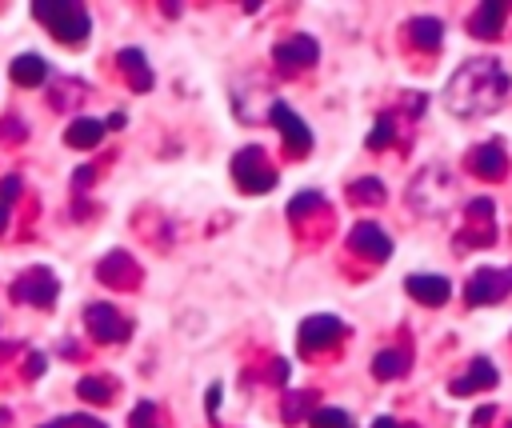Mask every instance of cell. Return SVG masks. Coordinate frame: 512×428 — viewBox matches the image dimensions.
<instances>
[{"label": "cell", "instance_id": "1", "mask_svg": "<svg viewBox=\"0 0 512 428\" xmlns=\"http://www.w3.org/2000/svg\"><path fill=\"white\" fill-rule=\"evenodd\" d=\"M508 92H512V76L504 72V64L496 56H472L448 76L444 108L460 120H476V116L496 112Z\"/></svg>", "mask_w": 512, "mask_h": 428}, {"label": "cell", "instance_id": "2", "mask_svg": "<svg viewBox=\"0 0 512 428\" xmlns=\"http://www.w3.org/2000/svg\"><path fill=\"white\" fill-rule=\"evenodd\" d=\"M28 12L64 44H84L92 36V16L80 0H32Z\"/></svg>", "mask_w": 512, "mask_h": 428}, {"label": "cell", "instance_id": "3", "mask_svg": "<svg viewBox=\"0 0 512 428\" xmlns=\"http://www.w3.org/2000/svg\"><path fill=\"white\" fill-rule=\"evenodd\" d=\"M456 200V176L444 164H428L424 172H416V180L408 184V204L420 216H444Z\"/></svg>", "mask_w": 512, "mask_h": 428}, {"label": "cell", "instance_id": "4", "mask_svg": "<svg viewBox=\"0 0 512 428\" xmlns=\"http://www.w3.org/2000/svg\"><path fill=\"white\" fill-rule=\"evenodd\" d=\"M232 180H236V188L248 192V196L272 192V188H276V168L268 164V156H264L260 144H248V148H240V152L232 156Z\"/></svg>", "mask_w": 512, "mask_h": 428}, {"label": "cell", "instance_id": "5", "mask_svg": "<svg viewBox=\"0 0 512 428\" xmlns=\"http://www.w3.org/2000/svg\"><path fill=\"white\" fill-rule=\"evenodd\" d=\"M56 296H60V280L48 264H32L12 280V300H20V304H32V308L48 312L56 304Z\"/></svg>", "mask_w": 512, "mask_h": 428}, {"label": "cell", "instance_id": "6", "mask_svg": "<svg viewBox=\"0 0 512 428\" xmlns=\"http://www.w3.org/2000/svg\"><path fill=\"white\" fill-rule=\"evenodd\" d=\"M84 328L96 344H124L132 336V320H124L108 300L84 304Z\"/></svg>", "mask_w": 512, "mask_h": 428}, {"label": "cell", "instance_id": "7", "mask_svg": "<svg viewBox=\"0 0 512 428\" xmlns=\"http://www.w3.org/2000/svg\"><path fill=\"white\" fill-rule=\"evenodd\" d=\"M272 92H268V84L264 80H256V76H240L236 84H232V108H236V120L240 124H260V120H268L256 104H264V108H272Z\"/></svg>", "mask_w": 512, "mask_h": 428}, {"label": "cell", "instance_id": "8", "mask_svg": "<svg viewBox=\"0 0 512 428\" xmlns=\"http://www.w3.org/2000/svg\"><path fill=\"white\" fill-rule=\"evenodd\" d=\"M512 292V268H476L472 280L464 284L468 304H496Z\"/></svg>", "mask_w": 512, "mask_h": 428}, {"label": "cell", "instance_id": "9", "mask_svg": "<svg viewBox=\"0 0 512 428\" xmlns=\"http://www.w3.org/2000/svg\"><path fill=\"white\" fill-rule=\"evenodd\" d=\"M340 336H344V320H340V316H328V312L304 316L300 328H296V340H300L304 352H324V348H332Z\"/></svg>", "mask_w": 512, "mask_h": 428}, {"label": "cell", "instance_id": "10", "mask_svg": "<svg viewBox=\"0 0 512 428\" xmlns=\"http://www.w3.org/2000/svg\"><path fill=\"white\" fill-rule=\"evenodd\" d=\"M272 60H276L280 68H288V72L312 68V64L320 60V44H316L308 32H292V36H284V40L272 44Z\"/></svg>", "mask_w": 512, "mask_h": 428}, {"label": "cell", "instance_id": "11", "mask_svg": "<svg viewBox=\"0 0 512 428\" xmlns=\"http://www.w3.org/2000/svg\"><path fill=\"white\" fill-rule=\"evenodd\" d=\"M268 124H276V132L284 136V144H292V152H308L312 148V128L296 116V108L288 104V100H272V108H268Z\"/></svg>", "mask_w": 512, "mask_h": 428}, {"label": "cell", "instance_id": "12", "mask_svg": "<svg viewBox=\"0 0 512 428\" xmlns=\"http://www.w3.org/2000/svg\"><path fill=\"white\" fill-rule=\"evenodd\" d=\"M348 248H352V252H360L364 260L384 264V260L392 256V236H388L380 224L360 220V224H352V232H348Z\"/></svg>", "mask_w": 512, "mask_h": 428}, {"label": "cell", "instance_id": "13", "mask_svg": "<svg viewBox=\"0 0 512 428\" xmlns=\"http://www.w3.org/2000/svg\"><path fill=\"white\" fill-rule=\"evenodd\" d=\"M116 68L124 72V80H128L136 92H152V84H156V72H152V64H148L144 48H136V44L120 48V52H116Z\"/></svg>", "mask_w": 512, "mask_h": 428}, {"label": "cell", "instance_id": "14", "mask_svg": "<svg viewBox=\"0 0 512 428\" xmlns=\"http://www.w3.org/2000/svg\"><path fill=\"white\" fill-rule=\"evenodd\" d=\"M404 288H408L412 300H420V304H428V308H440V304H448V296H452L448 276H432V272H412V276L404 280Z\"/></svg>", "mask_w": 512, "mask_h": 428}, {"label": "cell", "instance_id": "15", "mask_svg": "<svg viewBox=\"0 0 512 428\" xmlns=\"http://www.w3.org/2000/svg\"><path fill=\"white\" fill-rule=\"evenodd\" d=\"M8 76L16 88H44L48 84V60L40 52H20L8 64Z\"/></svg>", "mask_w": 512, "mask_h": 428}, {"label": "cell", "instance_id": "16", "mask_svg": "<svg viewBox=\"0 0 512 428\" xmlns=\"http://www.w3.org/2000/svg\"><path fill=\"white\" fill-rule=\"evenodd\" d=\"M496 380H500L496 364L484 360V356H476V360L468 364V372L448 384V392H452V396H472V392H480V388H496Z\"/></svg>", "mask_w": 512, "mask_h": 428}, {"label": "cell", "instance_id": "17", "mask_svg": "<svg viewBox=\"0 0 512 428\" xmlns=\"http://www.w3.org/2000/svg\"><path fill=\"white\" fill-rule=\"evenodd\" d=\"M468 164H472V172H476V176H484V180H500V176H504V168H508L504 144L488 140V144L472 148V152H468Z\"/></svg>", "mask_w": 512, "mask_h": 428}, {"label": "cell", "instance_id": "18", "mask_svg": "<svg viewBox=\"0 0 512 428\" xmlns=\"http://www.w3.org/2000/svg\"><path fill=\"white\" fill-rule=\"evenodd\" d=\"M104 132H108V124H104V120H96V116H76V120L68 124L64 140H68L72 148L88 152V148H96V144L104 140Z\"/></svg>", "mask_w": 512, "mask_h": 428}, {"label": "cell", "instance_id": "19", "mask_svg": "<svg viewBox=\"0 0 512 428\" xmlns=\"http://www.w3.org/2000/svg\"><path fill=\"white\" fill-rule=\"evenodd\" d=\"M408 40L416 48H424V52H436L444 44V24L436 16H412L408 20Z\"/></svg>", "mask_w": 512, "mask_h": 428}, {"label": "cell", "instance_id": "20", "mask_svg": "<svg viewBox=\"0 0 512 428\" xmlns=\"http://www.w3.org/2000/svg\"><path fill=\"white\" fill-rule=\"evenodd\" d=\"M468 28H472V36L492 40V36L504 28V4H480V8H476V16L468 20Z\"/></svg>", "mask_w": 512, "mask_h": 428}, {"label": "cell", "instance_id": "21", "mask_svg": "<svg viewBox=\"0 0 512 428\" xmlns=\"http://www.w3.org/2000/svg\"><path fill=\"white\" fill-rule=\"evenodd\" d=\"M404 372H408V352H396V348L376 352V360H372V376L376 380H396Z\"/></svg>", "mask_w": 512, "mask_h": 428}, {"label": "cell", "instance_id": "22", "mask_svg": "<svg viewBox=\"0 0 512 428\" xmlns=\"http://www.w3.org/2000/svg\"><path fill=\"white\" fill-rule=\"evenodd\" d=\"M76 392L84 396V400H96V404H108L112 400V380H104V376H84L80 384H76Z\"/></svg>", "mask_w": 512, "mask_h": 428}, {"label": "cell", "instance_id": "23", "mask_svg": "<svg viewBox=\"0 0 512 428\" xmlns=\"http://www.w3.org/2000/svg\"><path fill=\"white\" fill-rule=\"evenodd\" d=\"M348 196L352 200H368V204H384V184L376 176H364V180H352L348 184Z\"/></svg>", "mask_w": 512, "mask_h": 428}, {"label": "cell", "instance_id": "24", "mask_svg": "<svg viewBox=\"0 0 512 428\" xmlns=\"http://www.w3.org/2000/svg\"><path fill=\"white\" fill-rule=\"evenodd\" d=\"M308 424H312V428H348L352 420H348L344 408H312V412H308Z\"/></svg>", "mask_w": 512, "mask_h": 428}, {"label": "cell", "instance_id": "25", "mask_svg": "<svg viewBox=\"0 0 512 428\" xmlns=\"http://www.w3.org/2000/svg\"><path fill=\"white\" fill-rule=\"evenodd\" d=\"M312 404H316V392H288V400H284V408H280V412H284V420L292 424V420H300Z\"/></svg>", "mask_w": 512, "mask_h": 428}, {"label": "cell", "instance_id": "26", "mask_svg": "<svg viewBox=\"0 0 512 428\" xmlns=\"http://www.w3.org/2000/svg\"><path fill=\"white\" fill-rule=\"evenodd\" d=\"M320 204H324V196H320V192H296V196H292V204H288V216H292V220H300V216L316 212Z\"/></svg>", "mask_w": 512, "mask_h": 428}, {"label": "cell", "instance_id": "27", "mask_svg": "<svg viewBox=\"0 0 512 428\" xmlns=\"http://www.w3.org/2000/svg\"><path fill=\"white\" fill-rule=\"evenodd\" d=\"M388 144H392V120H388V116H380V120H376V128L368 132V148H372V152H380V148H388Z\"/></svg>", "mask_w": 512, "mask_h": 428}, {"label": "cell", "instance_id": "28", "mask_svg": "<svg viewBox=\"0 0 512 428\" xmlns=\"http://www.w3.org/2000/svg\"><path fill=\"white\" fill-rule=\"evenodd\" d=\"M148 416H156V404H152V400H140L136 412H132V428H160V424H152Z\"/></svg>", "mask_w": 512, "mask_h": 428}, {"label": "cell", "instance_id": "29", "mask_svg": "<svg viewBox=\"0 0 512 428\" xmlns=\"http://www.w3.org/2000/svg\"><path fill=\"white\" fill-rule=\"evenodd\" d=\"M220 396H224V384H220V380L208 384V396H204V412H208V420H216V412H220Z\"/></svg>", "mask_w": 512, "mask_h": 428}, {"label": "cell", "instance_id": "30", "mask_svg": "<svg viewBox=\"0 0 512 428\" xmlns=\"http://www.w3.org/2000/svg\"><path fill=\"white\" fill-rule=\"evenodd\" d=\"M16 196H20V176H4V180H0V200L12 204Z\"/></svg>", "mask_w": 512, "mask_h": 428}, {"label": "cell", "instance_id": "31", "mask_svg": "<svg viewBox=\"0 0 512 428\" xmlns=\"http://www.w3.org/2000/svg\"><path fill=\"white\" fill-rule=\"evenodd\" d=\"M24 372L36 380V376H44V352H28V360H24Z\"/></svg>", "mask_w": 512, "mask_h": 428}, {"label": "cell", "instance_id": "32", "mask_svg": "<svg viewBox=\"0 0 512 428\" xmlns=\"http://www.w3.org/2000/svg\"><path fill=\"white\" fill-rule=\"evenodd\" d=\"M288 372H292V364H288V360H272V380H276V384H284V380H288Z\"/></svg>", "mask_w": 512, "mask_h": 428}, {"label": "cell", "instance_id": "33", "mask_svg": "<svg viewBox=\"0 0 512 428\" xmlns=\"http://www.w3.org/2000/svg\"><path fill=\"white\" fill-rule=\"evenodd\" d=\"M8 220H12V204H4V200H0V236L8 232Z\"/></svg>", "mask_w": 512, "mask_h": 428}, {"label": "cell", "instance_id": "34", "mask_svg": "<svg viewBox=\"0 0 512 428\" xmlns=\"http://www.w3.org/2000/svg\"><path fill=\"white\" fill-rule=\"evenodd\" d=\"M372 428H412V424H396L392 416H376V420H372Z\"/></svg>", "mask_w": 512, "mask_h": 428}, {"label": "cell", "instance_id": "35", "mask_svg": "<svg viewBox=\"0 0 512 428\" xmlns=\"http://www.w3.org/2000/svg\"><path fill=\"white\" fill-rule=\"evenodd\" d=\"M72 420H76V416H56V420H48V424H44V428H68V424H72Z\"/></svg>", "mask_w": 512, "mask_h": 428}, {"label": "cell", "instance_id": "36", "mask_svg": "<svg viewBox=\"0 0 512 428\" xmlns=\"http://www.w3.org/2000/svg\"><path fill=\"white\" fill-rule=\"evenodd\" d=\"M104 124H108V128H120V124H124V112H112Z\"/></svg>", "mask_w": 512, "mask_h": 428}, {"label": "cell", "instance_id": "37", "mask_svg": "<svg viewBox=\"0 0 512 428\" xmlns=\"http://www.w3.org/2000/svg\"><path fill=\"white\" fill-rule=\"evenodd\" d=\"M80 424H84V428H104L100 420H88V416H80Z\"/></svg>", "mask_w": 512, "mask_h": 428}, {"label": "cell", "instance_id": "38", "mask_svg": "<svg viewBox=\"0 0 512 428\" xmlns=\"http://www.w3.org/2000/svg\"><path fill=\"white\" fill-rule=\"evenodd\" d=\"M348 428H352V424H348Z\"/></svg>", "mask_w": 512, "mask_h": 428}]
</instances>
